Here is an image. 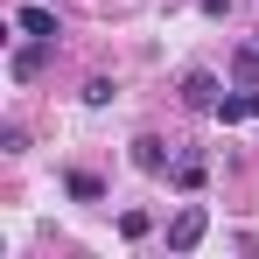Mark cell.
Masks as SVG:
<instances>
[{"label":"cell","instance_id":"cell-1","mask_svg":"<svg viewBox=\"0 0 259 259\" xmlns=\"http://www.w3.org/2000/svg\"><path fill=\"white\" fill-rule=\"evenodd\" d=\"M203 231H210V210H203V203H182V210L168 217V252H196Z\"/></svg>","mask_w":259,"mask_h":259},{"label":"cell","instance_id":"cell-2","mask_svg":"<svg viewBox=\"0 0 259 259\" xmlns=\"http://www.w3.org/2000/svg\"><path fill=\"white\" fill-rule=\"evenodd\" d=\"M133 168H140V175H168V168H175L168 140H154V133H140V140H133Z\"/></svg>","mask_w":259,"mask_h":259},{"label":"cell","instance_id":"cell-3","mask_svg":"<svg viewBox=\"0 0 259 259\" xmlns=\"http://www.w3.org/2000/svg\"><path fill=\"white\" fill-rule=\"evenodd\" d=\"M217 119H224V126H238V119H259V84L224 91V98H217Z\"/></svg>","mask_w":259,"mask_h":259},{"label":"cell","instance_id":"cell-4","mask_svg":"<svg viewBox=\"0 0 259 259\" xmlns=\"http://www.w3.org/2000/svg\"><path fill=\"white\" fill-rule=\"evenodd\" d=\"M217 98H224V91H217L210 70H189V77H182V105H189V112H217Z\"/></svg>","mask_w":259,"mask_h":259},{"label":"cell","instance_id":"cell-5","mask_svg":"<svg viewBox=\"0 0 259 259\" xmlns=\"http://www.w3.org/2000/svg\"><path fill=\"white\" fill-rule=\"evenodd\" d=\"M49 49H56V42H42V35H28V42L14 49V63H7V70H14V77H21V84H28V77H42V63H49Z\"/></svg>","mask_w":259,"mask_h":259},{"label":"cell","instance_id":"cell-6","mask_svg":"<svg viewBox=\"0 0 259 259\" xmlns=\"http://www.w3.org/2000/svg\"><path fill=\"white\" fill-rule=\"evenodd\" d=\"M14 28H21V35H42V42L63 35V28H56V7H14Z\"/></svg>","mask_w":259,"mask_h":259},{"label":"cell","instance_id":"cell-7","mask_svg":"<svg viewBox=\"0 0 259 259\" xmlns=\"http://www.w3.org/2000/svg\"><path fill=\"white\" fill-rule=\"evenodd\" d=\"M63 189H70L77 203H98V196H105V182H98L91 168H70V175H63Z\"/></svg>","mask_w":259,"mask_h":259},{"label":"cell","instance_id":"cell-8","mask_svg":"<svg viewBox=\"0 0 259 259\" xmlns=\"http://www.w3.org/2000/svg\"><path fill=\"white\" fill-rule=\"evenodd\" d=\"M175 189H203V154H175Z\"/></svg>","mask_w":259,"mask_h":259},{"label":"cell","instance_id":"cell-9","mask_svg":"<svg viewBox=\"0 0 259 259\" xmlns=\"http://www.w3.org/2000/svg\"><path fill=\"white\" fill-rule=\"evenodd\" d=\"M147 231H154L147 210H119V238H147Z\"/></svg>","mask_w":259,"mask_h":259},{"label":"cell","instance_id":"cell-10","mask_svg":"<svg viewBox=\"0 0 259 259\" xmlns=\"http://www.w3.org/2000/svg\"><path fill=\"white\" fill-rule=\"evenodd\" d=\"M231 70H238L245 84H259V42H252V49H238V56H231Z\"/></svg>","mask_w":259,"mask_h":259},{"label":"cell","instance_id":"cell-11","mask_svg":"<svg viewBox=\"0 0 259 259\" xmlns=\"http://www.w3.org/2000/svg\"><path fill=\"white\" fill-rule=\"evenodd\" d=\"M84 105H112V77H91V84H84Z\"/></svg>","mask_w":259,"mask_h":259},{"label":"cell","instance_id":"cell-12","mask_svg":"<svg viewBox=\"0 0 259 259\" xmlns=\"http://www.w3.org/2000/svg\"><path fill=\"white\" fill-rule=\"evenodd\" d=\"M203 14H231V0H203Z\"/></svg>","mask_w":259,"mask_h":259}]
</instances>
